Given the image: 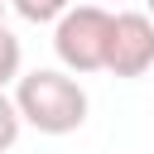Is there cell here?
Masks as SVG:
<instances>
[{
	"mask_svg": "<svg viewBox=\"0 0 154 154\" xmlns=\"http://www.w3.org/2000/svg\"><path fill=\"white\" fill-rule=\"evenodd\" d=\"M14 111L38 135H72L87 125V91L63 67H34L14 77Z\"/></svg>",
	"mask_w": 154,
	"mask_h": 154,
	"instance_id": "obj_1",
	"label": "cell"
},
{
	"mask_svg": "<svg viewBox=\"0 0 154 154\" xmlns=\"http://www.w3.org/2000/svg\"><path fill=\"white\" fill-rule=\"evenodd\" d=\"M106 38H111V10L106 5H67L53 19V53L77 77L106 67Z\"/></svg>",
	"mask_w": 154,
	"mask_h": 154,
	"instance_id": "obj_2",
	"label": "cell"
},
{
	"mask_svg": "<svg viewBox=\"0 0 154 154\" xmlns=\"http://www.w3.org/2000/svg\"><path fill=\"white\" fill-rule=\"evenodd\" d=\"M154 67V19L144 10H120L111 14V38H106V67L111 77H144Z\"/></svg>",
	"mask_w": 154,
	"mask_h": 154,
	"instance_id": "obj_3",
	"label": "cell"
},
{
	"mask_svg": "<svg viewBox=\"0 0 154 154\" xmlns=\"http://www.w3.org/2000/svg\"><path fill=\"white\" fill-rule=\"evenodd\" d=\"M19 67H24V48H19V38L0 24V91H5V87H14Z\"/></svg>",
	"mask_w": 154,
	"mask_h": 154,
	"instance_id": "obj_4",
	"label": "cell"
},
{
	"mask_svg": "<svg viewBox=\"0 0 154 154\" xmlns=\"http://www.w3.org/2000/svg\"><path fill=\"white\" fill-rule=\"evenodd\" d=\"M5 5H10L19 19H29V24H53L72 0H5Z\"/></svg>",
	"mask_w": 154,
	"mask_h": 154,
	"instance_id": "obj_5",
	"label": "cell"
},
{
	"mask_svg": "<svg viewBox=\"0 0 154 154\" xmlns=\"http://www.w3.org/2000/svg\"><path fill=\"white\" fill-rule=\"evenodd\" d=\"M19 130H24V120H19V111H14V101L0 91V154L5 149H14V140H19Z\"/></svg>",
	"mask_w": 154,
	"mask_h": 154,
	"instance_id": "obj_6",
	"label": "cell"
},
{
	"mask_svg": "<svg viewBox=\"0 0 154 154\" xmlns=\"http://www.w3.org/2000/svg\"><path fill=\"white\" fill-rule=\"evenodd\" d=\"M0 24H5V0H0Z\"/></svg>",
	"mask_w": 154,
	"mask_h": 154,
	"instance_id": "obj_7",
	"label": "cell"
},
{
	"mask_svg": "<svg viewBox=\"0 0 154 154\" xmlns=\"http://www.w3.org/2000/svg\"><path fill=\"white\" fill-rule=\"evenodd\" d=\"M149 19H154V0H149Z\"/></svg>",
	"mask_w": 154,
	"mask_h": 154,
	"instance_id": "obj_8",
	"label": "cell"
}]
</instances>
